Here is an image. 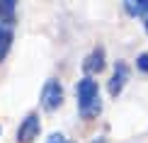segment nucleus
<instances>
[{
	"label": "nucleus",
	"instance_id": "nucleus-1",
	"mask_svg": "<svg viewBox=\"0 0 148 143\" xmlns=\"http://www.w3.org/2000/svg\"><path fill=\"white\" fill-rule=\"evenodd\" d=\"M75 95H78V112L83 119H95L102 112V99H100V90L97 83L92 78H83L75 85Z\"/></svg>",
	"mask_w": 148,
	"mask_h": 143
},
{
	"label": "nucleus",
	"instance_id": "nucleus-2",
	"mask_svg": "<svg viewBox=\"0 0 148 143\" xmlns=\"http://www.w3.org/2000/svg\"><path fill=\"white\" fill-rule=\"evenodd\" d=\"M61 102H63V88H61L58 80H46L44 88H41V107L46 112H53L61 107Z\"/></svg>",
	"mask_w": 148,
	"mask_h": 143
},
{
	"label": "nucleus",
	"instance_id": "nucleus-3",
	"mask_svg": "<svg viewBox=\"0 0 148 143\" xmlns=\"http://www.w3.org/2000/svg\"><path fill=\"white\" fill-rule=\"evenodd\" d=\"M36 136H39V116H36V114H29L27 119L20 124L17 141H20V143H32Z\"/></svg>",
	"mask_w": 148,
	"mask_h": 143
},
{
	"label": "nucleus",
	"instance_id": "nucleus-4",
	"mask_svg": "<svg viewBox=\"0 0 148 143\" xmlns=\"http://www.w3.org/2000/svg\"><path fill=\"white\" fill-rule=\"evenodd\" d=\"M126 80H129V66L124 63V61H116V66H114V75H112V80H109V92L116 97L121 92V88L126 85Z\"/></svg>",
	"mask_w": 148,
	"mask_h": 143
},
{
	"label": "nucleus",
	"instance_id": "nucleus-5",
	"mask_svg": "<svg viewBox=\"0 0 148 143\" xmlns=\"http://www.w3.org/2000/svg\"><path fill=\"white\" fill-rule=\"evenodd\" d=\"M83 68H85V73H100L104 68V51H102V49H95V51L85 58Z\"/></svg>",
	"mask_w": 148,
	"mask_h": 143
},
{
	"label": "nucleus",
	"instance_id": "nucleus-6",
	"mask_svg": "<svg viewBox=\"0 0 148 143\" xmlns=\"http://www.w3.org/2000/svg\"><path fill=\"white\" fill-rule=\"evenodd\" d=\"M124 10L131 17H143L148 15V0H124Z\"/></svg>",
	"mask_w": 148,
	"mask_h": 143
},
{
	"label": "nucleus",
	"instance_id": "nucleus-7",
	"mask_svg": "<svg viewBox=\"0 0 148 143\" xmlns=\"http://www.w3.org/2000/svg\"><path fill=\"white\" fill-rule=\"evenodd\" d=\"M10 44H12V32H10V27H8V24H3V22H0V61H3L5 56H8Z\"/></svg>",
	"mask_w": 148,
	"mask_h": 143
},
{
	"label": "nucleus",
	"instance_id": "nucleus-8",
	"mask_svg": "<svg viewBox=\"0 0 148 143\" xmlns=\"http://www.w3.org/2000/svg\"><path fill=\"white\" fill-rule=\"evenodd\" d=\"M136 66H138L143 73H148V53H141V56H138V58H136Z\"/></svg>",
	"mask_w": 148,
	"mask_h": 143
},
{
	"label": "nucleus",
	"instance_id": "nucleus-9",
	"mask_svg": "<svg viewBox=\"0 0 148 143\" xmlns=\"http://www.w3.org/2000/svg\"><path fill=\"white\" fill-rule=\"evenodd\" d=\"M15 5H17V0H0V8H3V12H8V15L15 10Z\"/></svg>",
	"mask_w": 148,
	"mask_h": 143
},
{
	"label": "nucleus",
	"instance_id": "nucleus-10",
	"mask_svg": "<svg viewBox=\"0 0 148 143\" xmlns=\"http://www.w3.org/2000/svg\"><path fill=\"white\" fill-rule=\"evenodd\" d=\"M46 143H66V138H63L61 133H51V136H49V141H46Z\"/></svg>",
	"mask_w": 148,
	"mask_h": 143
},
{
	"label": "nucleus",
	"instance_id": "nucleus-11",
	"mask_svg": "<svg viewBox=\"0 0 148 143\" xmlns=\"http://www.w3.org/2000/svg\"><path fill=\"white\" fill-rule=\"evenodd\" d=\"M146 29H148V22H146Z\"/></svg>",
	"mask_w": 148,
	"mask_h": 143
}]
</instances>
